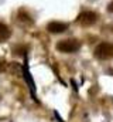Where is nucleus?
Segmentation results:
<instances>
[{"label": "nucleus", "instance_id": "obj_7", "mask_svg": "<svg viewBox=\"0 0 113 122\" xmlns=\"http://www.w3.org/2000/svg\"><path fill=\"white\" fill-rule=\"evenodd\" d=\"M3 70H4V61L0 60V71H3Z\"/></svg>", "mask_w": 113, "mask_h": 122}, {"label": "nucleus", "instance_id": "obj_5", "mask_svg": "<svg viewBox=\"0 0 113 122\" xmlns=\"http://www.w3.org/2000/svg\"><path fill=\"white\" fill-rule=\"evenodd\" d=\"M9 37H10V30H9V27H7L6 24L0 23V43H1V41H6Z\"/></svg>", "mask_w": 113, "mask_h": 122}, {"label": "nucleus", "instance_id": "obj_4", "mask_svg": "<svg viewBox=\"0 0 113 122\" xmlns=\"http://www.w3.org/2000/svg\"><path fill=\"white\" fill-rule=\"evenodd\" d=\"M66 29H68V24L66 23H62V21H51L47 26V30L50 31V33H52V34L64 33Z\"/></svg>", "mask_w": 113, "mask_h": 122}, {"label": "nucleus", "instance_id": "obj_3", "mask_svg": "<svg viewBox=\"0 0 113 122\" xmlns=\"http://www.w3.org/2000/svg\"><path fill=\"white\" fill-rule=\"evenodd\" d=\"M96 20H98V14L95 11H89V10L82 11L78 16V23H81L82 26H90V24L96 23Z\"/></svg>", "mask_w": 113, "mask_h": 122}, {"label": "nucleus", "instance_id": "obj_6", "mask_svg": "<svg viewBox=\"0 0 113 122\" xmlns=\"http://www.w3.org/2000/svg\"><path fill=\"white\" fill-rule=\"evenodd\" d=\"M108 11L113 13V1H112V3H109V6H108Z\"/></svg>", "mask_w": 113, "mask_h": 122}, {"label": "nucleus", "instance_id": "obj_1", "mask_svg": "<svg viewBox=\"0 0 113 122\" xmlns=\"http://www.w3.org/2000/svg\"><path fill=\"white\" fill-rule=\"evenodd\" d=\"M98 60H110L113 58V44L112 43H100L96 46L93 51Z\"/></svg>", "mask_w": 113, "mask_h": 122}, {"label": "nucleus", "instance_id": "obj_2", "mask_svg": "<svg viewBox=\"0 0 113 122\" xmlns=\"http://www.w3.org/2000/svg\"><path fill=\"white\" fill-rule=\"evenodd\" d=\"M79 48H81V43L78 40H74V38L61 40L56 44V50L61 53H76Z\"/></svg>", "mask_w": 113, "mask_h": 122}]
</instances>
